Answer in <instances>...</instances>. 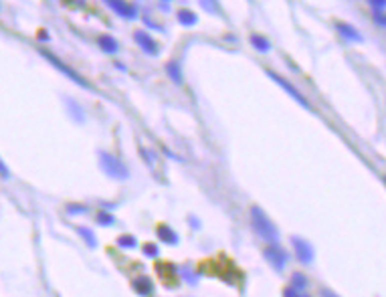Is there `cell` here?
<instances>
[{"instance_id":"obj_1","label":"cell","mask_w":386,"mask_h":297,"mask_svg":"<svg viewBox=\"0 0 386 297\" xmlns=\"http://www.w3.org/2000/svg\"><path fill=\"white\" fill-rule=\"evenodd\" d=\"M251 220H253V226H255V232L269 240V242H277L279 238V232H277V226L271 222V218L259 208V206H253L251 208Z\"/></svg>"},{"instance_id":"obj_2","label":"cell","mask_w":386,"mask_h":297,"mask_svg":"<svg viewBox=\"0 0 386 297\" xmlns=\"http://www.w3.org/2000/svg\"><path fill=\"white\" fill-rule=\"evenodd\" d=\"M100 162H102V168H104V172H106L108 176H112V178H116V180H126V178H130L128 168H126L116 156H112V154H108V152H100Z\"/></svg>"},{"instance_id":"obj_3","label":"cell","mask_w":386,"mask_h":297,"mask_svg":"<svg viewBox=\"0 0 386 297\" xmlns=\"http://www.w3.org/2000/svg\"><path fill=\"white\" fill-rule=\"evenodd\" d=\"M267 75H269V77H271V79H273V81H275V83H277L279 87H283V89H285V91H287L289 95H292V97L296 99L298 104H302L304 108L312 110V106H310V102H308V99H306V97H304V95H302V93H300V91H298V89H296V87H294L292 83H289L287 79H283V77H281L279 73H273V71H267Z\"/></svg>"},{"instance_id":"obj_4","label":"cell","mask_w":386,"mask_h":297,"mask_svg":"<svg viewBox=\"0 0 386 297\" xmlns=\"http://www.w3.org/2000/svg\"><path fill=\"white\" fill-rule=\"evenodd\" d=\"M292 244H294V251H296V257L304 263V265H310L314 261V249L312 244L300 236H292Z\"/></svg>"},{"instance_id":"obj_5","label":"cell","mask_w":386,"mask_h":297,"mask_svg":"<svg viewBox=\"0 0 386 297\" xmlns=\"http://www.w3.org/2000/svg\"><path fill=\"white\" fill-rule=\"evenodd\" d=\"M265 259L271 263V267H275L277 271L279 269H283L285 267V263H287V251L285 249H281V246L279 244H271V246H267V249H265Z\"/></svg>"},{"instance_id":"obj_6","label":"cell","mask_w":386,"mask_h":297,"mask_svg":"<svg viewBox=\"0 0 386 297\" xmlns=\"http://www.w3.org/2000/svg\"><path fill=\"white\" fill-rule=\"evenodd\" d=\"M38 53H40V55H42L44 59H49V61H51V63H53V65H55V67H57V69H59L61 73H65V75H67L69 79L77 81V83H79V85H83V87H89V85H87V81H85V79H83L81 75H77V73H75V71H73L71 67H67L65 63H61V61H59V59H57L55 55H51L49 51H38Z\"/></svg>"},{"instance_id":"obj_7","label":"cell","mask_w":386,"mask_h":297,"mask_svg":"<svg viewBox=\"0 0 386 297\" xmlns=\"http://www.w3.org/2000/svg\"><path fill=\"white\" fill-rule=\"evenodd\" d=\"M134 38H136V42H138L148 55H158V42L152 38L150 32H146V30H136V32H134Z\"/></svg>"},{"instance_id":"obj_8","label":"cell","mask_w":386,"mask_h":297,"mask_svg":"<svg viewBox=\"0 0 386 297\" xmlns=\"http://www.w3.org/2000/svg\"><path fill=\"white\" fill-rule=\"evenodd\" d=\"M106 2H108V6H110L114 12H118V14L124 16V18H136V16H138L136 6L130 4V2H126V0H106Z\"/></svg>"},{"instance_id":"obj_9","label":"cell","mask_w":386,"mask_h":297,"mask_svg":"<svg viewBox=\"0 0 386 297\" xmlns=\"http://www.w3.org/2000/svg\"><path fill=\"white\" fill-rule=\"evenodd\" d=\"M336 28H338V32H340L344 38L362 42V34H360V30H358L356 26H352V24H348V22H336Z\"/></svg>"},{"instance_id":"obj_10","label":"cell","mask_w":386,"mask_h":297,"mask_svg":"<svg viewBox=\"0 0 386 297\" xmlns=\"http://www.w3.org/2000/svg\"><path fill=\"white\" fill-rule=\"evenodd\" d=\"M132 287H134L140 295H150V293L154 291V283H152L150 277H138V279H134Z\"/></svg>"},{"instance_id":"obj_11","label":"cell","mask_w":386,"mask_h":297,"mask_svg":"<svg viewBox=\"0 0 386 297\" xmlns=\"http://www.w3.org/2000/svg\"><path fill=\"white\" fill-rule=\"evenodd\" d=\"M98 44H100V48H102L104 53H110V55H114V53L118 51V42H116V38L110 36V34H102V36L98 38Z\"/></svg>"},{"instance_id":"obj_12","label":"cell","mask_w":386,"mask_h":297,"mask_svg":"<svg viewBox=\"0 0 386 297\" xmlns=\"http://www.w3.org/2000/svg\"><path fill=\"white\" fill-rule=\"evenodd\" d=\"M158 238H160L162 242H166V244H176V242H178V234H176L170 226H166V224L158 226Z\"/></svg>"},{"instance_id":"obj_13","label":"cell","mask_w":386,"mask_h":297,"mask_svg":"<svg viewBox=\"0 0 386 297\" xmlns=\"http://www.w3.org/2000/svg\"><path fill=\"white\" fill-rule=\"evenodd\" d=\"M178 20H180V24H184V26H192V24H196L198 16H196L194 10L180 8V10H178Z\"/></svg>"},{"instance_id":"obj_14","label":"cell","mask_w":386,"mask_h":297,"mask_svg":"<svg viewBox=\"0 0 386 297\" xmlns=\"http://www.w3.org/2000/svg\"><path fill=\"white\" fill-rule=\"evenodd\" d=\"M251 44L257 48L259 53H269V51H271V42H269V38L263 36V34H253V36H251Z\"/></svg>"},{"instance_id":"obj_15","label":"cell","mask_w":386,"mask_h":297,"mask_svg":"<svg viewBox=\"0 0 386 297\" xmlns=\"http://www.w3.org/2000/svg\"><path fill=\"white\" fill-rule=\"evenodd\" d=\"M166 73L170 75V79L174 81V83H182V73H180V65L176 63V61H172V63H168L166 65Z\"/></svg>"},{"instance_id":"obj_16","label":"cell","mask_w":386,"mask_h":297,"mask_svg":"<svg viewBox=\"0 0 386 297\" xmlns=\"http://www.w3.org/2000/svg\"><path fill=\"white\" fill-rule=\"evenodd\" d=\"M292 287L298 289V291H304L308 287V279L302 275V273H294L292 275Z\"/></svg>"},{"instance_id":"obj_17","label":"cell","mask_w":386,"mask_h":297,"mask_svg":"<svg viewBox=\"0 0 386 297\" xmlns=\"http://www.w3.org/2000/svg\"><path fill=\"white\" fill-rule=\"evenodd\" d=\"M118 244L122 246V249H134V246L138 244V240H136V236H132V234H122V236L118 238Z\"/></svg>"},{"instance_id":"obj_18","label":"cell","mask_w":386,"mask_h":297,"mask_svg":"<svg viewBox=\"0 0 386 297\" xmlns=\"http://www.w3.org/2000/svg\"><path fill=\"white\" fill-rule=\"evenodd\" d=\"M95 220H98V224H102V226H112V224L116 222L114 214H110V212H98Z\"/></svg>"},{"instance_id":"obj_19","label":"cell","mask_w":386,"mask_h":297,"mask_svg":"<svg viewBox=\"0 0 386 297\" xmlns=\"http://www.w3.org/2000/svg\"><path fill=\"white\" fill-rule=\"evenodd\" d=\"M77 230H79V234H81V236L87 240V244H89V246H95V236H93V232H91L89 228H85V226H79Z\"/></svg>"},{"instance_id":"obj_20","label":"cell","mask_w":386,"mask_h":297,"mask_svg":"<svg viewBox=\"0 0 386 297\" xmlns=\"http://www.w3.org/2000/svg\"><path fill=\"white\" fill-rule=\"evenodd\" d=\"M144 255H146V257H156L158 255V246L156 244H144Z\"/></svg>"},{"instance_id":"obj_21","label":"cell","mask_w":386,"mask_h":297,"mask_svg":"<svg viewBox=\"0 0 386 297\" xmlns=\"http://www.w3.org/2000/svg\"><path fill=\"white\" fill-rule=\"evenodd\" d=\"M283 295H285V297H306L302 291H298V289H294V287H287Z\"/></svg>"},{"instance_id":"obj_22","label":"cell","mask_w":386,"mask_h":297,"mask_svg":"<svg viewBox=\"0 0 386 297\" xmlns=\"http://www.w3.org/2000/svg\"><path fill=\"white\" fill-rule=\"evenodd\" d=\"M200 2H202V6H204L208 12H218V8L214 6V2H212V0H200Z\"/></svg>"},{"instance_id":"obj_23","label":"cell","mask_w":386,"mask_h":297,"mask_svg":"<svg viewBox=\"0 0 386 297\" xmlns=\"http://www.w3.org/2000/svg\"><path fill=\"white\" fill-rule=\"evenodd\" d=\"M67 210H69L71 214H77V212H85L87 208H85V206H79V204H77V206H73V204H71V206H67Z\"/></svg>"},{"instance_id":"obj_24","label":"cell","mask_w":386,"mask_h":297,"mask_svg":"<svg viewBox=\"0 0 386 297\" xmlns=\"http://www.w3.org/2000/svg\"><path fill=\"white\" fill-rule=\"evenodd\" d=\"M0 176H2V178H8V176H10V172H8V168H6V164H4L2 160H0Z\"/></svg>"},{"instance_id":"obj_25","label":"cell","mask_w":386,"mask_h":297,"mask_svg":"<svg viewBox=\"0 0 386 297\" xmlns=\"http://www.w3.org/2000/svg\"><path fill=\"white\" fill-rule=\"evenodd\" d=\"M370 4H372L376 10H380V8L384 6V0H370Z\"/></svg>"},{"instance_id":"obj_26","label":"cell","mask_w":386,"mask_h":297,"mask_svg":"<svg viewBox=\"0 0 386 297\" xmlns=\"http://www.w3.org/2000/svg\"><path fill=\"white\" fill-rule=\"evenodd\" d=\"M376 22H378V24H384V16H382L380 10H376Z\"/></svg>"},{"instance_id":"obj_27","label":"cell","mask_w":386,"mask_h":297,"mask_svg":"<svg viewBox=\"0 0 386 297\" xmlns=\"http://www.w3.org/2000/svg\"><path fill=\"white\" fill-rule=\"evenodd\" d=\"M322 297H338L336 293H332L330 289H324V293H322Z\"/></svg>"}]
</instances>
